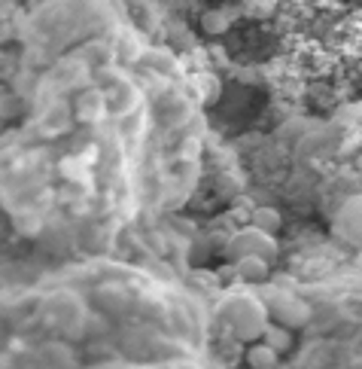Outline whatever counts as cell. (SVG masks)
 Wrapping results in <instances>:
<instances>
[{"instance_id":"1","label":"cell","mask_w":362,"mask_h":369,"mask_svg":"<svg viewBox=\"0 0 362 369\" xmlns=\"http://www.w3.org/2000/svg\"><path fill=\"white\" fill-rule=\"evenodd\" d=\"M253 220H256V226H262V229H277L280 226V217L274 211H256Z\"/></svg>"},{"instance_id":"4","label":"cell","mask_w":362,"mask_h":369,"mask_svg":"<svg viewBox=\"0 0 362 369\" xmlns=\"http://www.w3.org/2000/svg\"><path fill=\"white\" fill-rule=\"evenodd\" d=\"M286 342H289V339H286V333H271V345H274V348H277V345L283 348Z\"/></svg>"},{"instance_id":"3","label":"cell","mask_w":362,"mask_h":369,"mask_svg":"<svg viewBox=\"0 0 362 369\" xmlns=\"http://www.w3.org/2000/svg\"><path fill=\"white\" fill-rule=\"evenodd\" d=\"M244 269H247V272H244L247 278H265V263H262V260H247Z\"/></svg>"},{"instance_id":"2","label":"cell","mask_w":362,"mask_h":369,"mask_svg":"<svg viewBox=\"0 0 362 369\" xmlns=\"http://www.w3.org/2000/svg\"><path fill=\"white\" fill-rule=\"evenodd\" d=\"M250 363L271 366V363H274V351H271V348H256V351H250Z\"/></svg>"}]
</instances>
